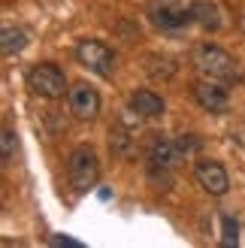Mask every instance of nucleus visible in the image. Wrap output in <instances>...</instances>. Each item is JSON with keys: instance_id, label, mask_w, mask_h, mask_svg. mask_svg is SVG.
<instances>
[{"instance_id": "nucleus-1", "label": "nucleus", "mask_w": 245, "mask_h": 248, "mask_svg": "<svg viewBox=\"0 0 245 248\" xmlns=\"http://www.w3.org/2000/svg\"><path fill=\"white\" fill-rule=\"evenodd\" d=\"M194 70L200 73V79H212V82H224V85H239L242 82V67L239 61L224 52L218 46H197L194 48Z\"/></svg>"}, {"instance_id": "nucleus-2", "label": "nucleus", "mask_w": 245, "mask_h": 248, "mask_svg": "<svg viewBox=\"0 0 245 248\" xmlns=\"http://www.w3.org/2000/svg\"><path fill=\"white\" fill-rule=\"evenodd\" d=\"M185 157L179 140H169L164 133H152L145 142V167H149L152 182H169V172L179 167V160Z\"/></svg>"}, {"instance_id": "nucleus-3", "label": "nucleus", "mask_w": 245, "mask_h": 248, "mask_svg": "<svg viewBox=\"0 0 245 248\" xmlns=\"http://www.w3.org/2000/svg\"><path fill=\"white\" fill-rule=\"evenodd\" d=\"M149 18L161 33H179L191 24V3H185V0H152Z\"/></svg>"}, {"instance_id": "nucleus-4", "label": "nucleus", "mask_w": 245, "mask_h": 248, "mask_svg": "<svg viewBox=\"0 0 245 248\" xmlns=\"http://www.w3.org/2000/svg\"><path fill=\"white\" fill-rule=\"evenodd\" d=\"M67 176H70V185L76 191H91L97 179H100V160H97L94 148L88 145H79L73 148V155L67 160Z\"/></svg>"}, {"instance_id": "nucleus-5", "label": "nucleus", "mask_w": 245, "mask_h": 248, "mask_svg": "<svg viewBox=\"0 0 245 248\" xmlns=\"http://www.w3.org/2000/svg\"><path fill=\"white\" fill-rule=\"evenodd\" d=\"M24 82H28V88L36 97H46V100H58V97H64V91H67V79H64V73H61V67H55V64L31 67Z\"/></svg>"}, {"instance_id": "nucleus-6", "label": "nucleus", "mask_w": 245, "mask_h": 248, "mask_svg": "<svg viewBox=\"0 0 245 248\" xmlns=\"http://www.w3.org/2000/svg\"><path fill=\"white\" fill-rule=\"evenodd\" d=\"M76 61L85 70L97 73L100 79H109L115 73V55H112V48L103 46L100 40H82L76 46Z\"/></svg>"}, {"instance_id": "nucleus-7", "label": "nucleus", "mask_w": 245, "mask_h": 248, "mask_svg": "<svg viewBox=\"0 0 245 248\" xmlns=\"http://www.w3.org/2000/svg\"><path fill=\"white\" fill-rule=\"evenodd\" d=\"M191 94L206 112H215V115H224L230 109V94L224 88V82H212V79H197L191 85Z\"/></svg>"}, {"instance_id": "nucleus-8", "label": "nucleus", "mask_w": 245, "mask_h": 248, "mask_svg": "<svg viewBox=\"0 0 245 248\" xmlns=\"http://www.w3.org/2000/svg\"><path fill=\"white\" fill-rule=\"evenodd\" d=\"M194 179H197V185L212 197H221L230 188V176L218 160H197V164H194Z\"/></svg>"}, {"instance_id": "nucleus-9", "label": "nucleus", "mask_w": 245, "mask_h": 248, "mask_svg": "<svg viewBox=\"0 0 245 248\" xmlns=\"http://www.w3.org/2000/svg\"><path fill=\"white\" fill-rule=\"evenodd\" d=\"M70 112L79 121H94L100 112V94H97L88 82H79L70 88Z\"/></svg>"}, {"instance_id": "nucleus-10", "label": "nucleus", "mask_w": 245, "mask_h": 248, "mask_svg": "<svg viewBox=\"0 0 245 248\" xmlns=\"http://www.w3.org/2000/svg\"><path fill=\"white\" fill-rule=\"evenodd\" d=\"M109 148H112V155L127 160L133 157V152H137V130H130L124 121H118L112 130H109Z\"/></svg>"}, {"instance_id": "nucleus-11", "label": "nucleus", "mask_w": 245, "mask_h": 248, "mask_svg": "<svg viewBox=\"0 0 245 248\" xmlns=\"http://www.w3.org/2000/svg\"><path fill=\"white\" fill-rule=\"evenodd\" d=\"M130 112L139 115V118H157V115H164V100L154 91L139 88V91L130 94Z\"/></svg>"}, {"instance_id": "nucleus-12", "label": "nucleus", "mask_w": 245, "mask_h": 248, "mask_svg": "<svg viewBox=\"0 0 245 248\" xmlns=\"http://www.w3.org/2000/svg\"><path fill=\"white\" fill-rule=\"evenodd\" d=\"M191 21L200 24L203 31H218L221 28V9L212 0H194L191 3Z\"/></svg>"}, {"instance_id": "nucleus-13", "label": "nucleus", "mask_w": 245, "mask_h": 248, "mask_svg": "<svg viewBox=\"0 0 245 248\" xmlns=\"http://www.w3.org/2000/svg\"><path fill=\"white\" fill-rule=\"evenodd\" d=\"M24 46H28V33H24L21 28L6 24L3 33H0V48H3V55H18Z\"/></svg>"}, {"instance_id": "nucleus-14", "label": "nucleus", "mask_w": 245, "mask_h": 248, "mask_svg": "<svg viewBox=\"0 0 245 248\" xmlns=\"http://www.w3.org/2000/svg\"><path fill=\"white\" fill-rule=\"evenodd\" d=\"M149 64H145V70H149V76L152 79H169L176 73V64L169 58H161V55H149L145 58Z\"/></svg>"}, {"instance_id": "nucleus-15", "label": "nucleus", "mask_w": 245, "mask_h": 248, "mask_svg": "<svg viewBox=\"0 0 245 248\" xmlns=\"http://www.w3.org/2000/svg\"><path fill=\"white\" fill-rule=\"evenodd\" d=\"M239 242V221L233 215H224L221 218V245H236Z\"/></svg>"}, {"instance_id": "nucleus-16", "label": "nucleus", "mask_w": 245, "mask_h": 248, "mask_svg": "<svg viewBox=\"0 0 245 248\" xmlns=\"http://www.w3.org/2000/svg\"><path fill=\"white\" fill-rule=\"evenodd\" d=\"M0 155H3V164H9L15 155V130L12 127H3V133H0Z\"/></svg>"}, {"instance_id": "nucleus-17", "label": "nucleus", "mask_w": 245, "mask_h": 248, "mask_svg": "<svg viewBox=\"0 0 245 248\" xmlns=\"http://www.w3.org/2000/svg\"><path fill=\"white\" fill-rule=\"evenodd\" d=\"M48 245H55V248H82V242L73 239V236H52Z\"/></svg>"}, {"instance_id": "nucleus-18", "label": "nucleus", "mask_w": 245, "mask_h": 248, "mask_svg": "<svg viewBox=\"0 0 245 248\" xmlns=\"http://www.w3.org/2000/svg\"><path fill=\"white\" fill-rule=\"evenodd\" d=\"M179 145H182V152H194V148H200V140H197V136H194V133H182L179 136Z\"/></svg>"}, {"instance_id": "nucleus-19", "label": "nucleus", "mask_w": 245, "mask_h": 248, "mask_svg": "<svg viewBox=\"0 0 245 248\" xmlns=\"http://www.w3.org/2000/svg\"><path fill=\"white\" fill-rule=\"evenodd\" d=\"M230 140H233L239 148H245V124H239V127H233V130H230Z\"/></svg>"}]
</instances>
